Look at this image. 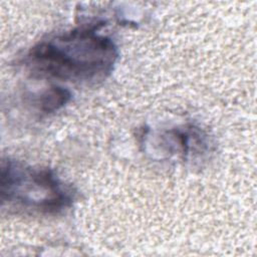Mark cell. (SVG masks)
<instances>
[{
  "instance_id": "1",
  "label": "cell",
  "mask_w": 257,
  "mask_h": 257,
  "mask_svg": "<svg viewBox=\"0 0 257 257\" xmlns=\"http://www.w3.org/2000/svg\"><path fill=\"white\" fill-rule=\"evenodd\" d=\"M102 22L78 27L31 48L28 64L38 72L62 80L95 82L113 70L118 58L114 42L99 32Z\"/></svg>"
},
{
  "instance_id": "2",
  "label": "cell",
  "mask_w": 257,
  "mask_h": 257,
  "mask_svg": "<svg viewBox=\"0 0 257 257\" xmlns=\"http://www.w3.org/2000/svg\"><path fill=\"white\" fill-rule=\"evenodd\" d=\"M0 195L2 206L48 215L70 207L74 199L71 188L54 171L10 159H3L1 163Z\"/></svg>"
},
{
  "instance_id": "3",
  "label": "cell",
  "mask_w": 257,
  "mask_h": 257,
  "mask_svg": "<svg viewBox=\"0 0 257 257\" xmlns=\"http://www.w3.org/2000/svg\"><path fill=\"white\" fill-rule=\"evenodd\" d=\"M71 93L68 89L54 85L44 89L40 94H38L34 99V103L40 111L48 113L65 105L69 101Z\"/></svg>"
}]
</instances>
